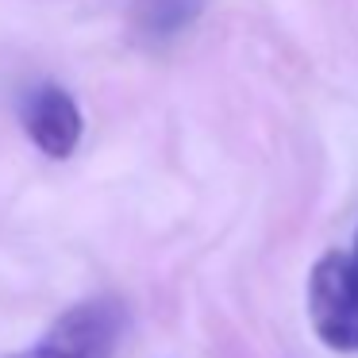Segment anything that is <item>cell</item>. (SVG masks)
<instances>
[{"label":"cell","instance_id":"obj_1","mask_svg":"<svg viewBox=\"0 0 358 358\" xmlns=\"http://www.w3.org/2000/svg\"><path fill=\"white\" fill-rule=\"evenodd\" d=\"M124 327V304L116 296H93V301L66 308L31 347L12 350L4 358H112Z\"/></svg>","mask_w":358,"mask_h":358},{"label":"cell","instance_id":"obj_2","mask_svg":"<svg viewBox=\"0 0 358 358\" xmlns=\"http://www.w3.org/2000/svg\"><path fill=\"white\" fill-rule=\"evenodd\" d=\"M308 312L331 350H358V239L355 250H331L312 266Z\"/></svg>","mask_w":358,"mask_h":358},{"label":"cell","instance_id":"obj_3","mask_svg":"<svg viewBox=\"0 0 358 358\" xmlns=\"http://www.w3.org/2000/svg\"><path fill=\"white\" fill-rule=\"evenodd\" d=\"M20 124H24L27 139L35 143V150H43L47 158L62 162L78 150L81 131H85V116L81 104L66 93L62 85H35L20 104Z\"/></svg>","mask_w":358,"mask_h":358},{"label":"cell","instance_id":"obj_4","mask_svg":"<svg viewBox=\"0 0 358 358\" xmlns=\"http://www.w3.org/2000/svg\"><path fill=\"white\" fill-rule=\"evenodd\" d=\"M201 16V0H143L139 27L147 39H173Z\"/></svg>","mask_w":358,"mask_h":358}]
</instances>
